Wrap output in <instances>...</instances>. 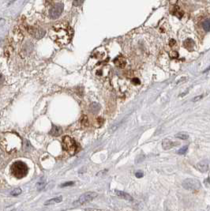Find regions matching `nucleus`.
I'll return each instance as SVG.
<instances>
[{"label": "nucleus", "mask_w": 210, "mask_h": 211, "mask_svg": "<svg viewBox=\"0 0 210 211\" xmlns=\"http://www.w3.org/2000/svg\"><path fill=\"white\" fill-rule=\"evenodd\" d=\"M50 37L59 45H67L73 37L72 29L65 23H59L55 25L49 32Z\"/></svg>", "instance_id": "nucleus-1"}, {"label": "nucleus", "mask_w": 210, "mask_h": 211, "mask_svg": "<svg viewBox=\"0 0 210 211\" xmlns=\"http://www.w3.org/2000/svg\"><path fill=\"white\" fill-rule=\"evenodd\" d=\"M11 172L12 174L18 179L24 178L29 172V168L27 164L22 161H16L11 165Z\"/></svg>", "instance_id": "nucleus-2"}, {"label": "nucleus", "mask_w": 210, "mask_h": 211, "mask_svg": "<svg viewBox=\"0 0 210 211\" xmlns=\"http://www.w3.org/2000/svg\"><path fill=\"white\" fill-rule=\"evenodd\" d=\"M62 146L64 150L70 155H74L77 152V144L75 141L70 136H64L62 138Z\"/></svg>", "instance_id": "nucleus-3"}, {"label": "nucleus", "mask_w": 210, "mask_h": 211, "mask_svg": "<svg viewBox=\"0 0 210 211\" xmlns=\"http://www.w3.org/2000/svg\"><path fill=\"white\" fill-rule=\"evenodd\" d=\"M182 187L183 188L189 190V191H197L201 187V183L197 179H186L182 182Z\"/></svg>", "instance_id": "nucleus-4"}, {"label": "nucleus", "mask_w": 210, "mask_h": 211, "mask_svg": "<svg viewBox=\"0 0 210 211\" xmlns=\"http://www.w3.org/2000/svg\"><path fill=\"white\" fill-rule=\"evenodd\" d=\"M97 196V194L96 192H86L85 194H83L81 196L79 197V198L77 199V201H76L74 204H79V205H83L85 204L87 202H91L92 200H93Z\"/></svg>", "instance_id": "nucleus-5"}, {"label": "nucleus", "mask_w": 210, "mask_h": 211, "mask_svg": "<svg viewBox=\"0 0 210 211\" xmlns=\"http://www.w3.org/2000/svg\"><path fill=\"white\" fill-rule=\"evenodd\" d=\"M62 11H63V6L60 3H57L50 9L49 16L51 19H56L62 14Z\"/></svg>", "instance_id": "nucleus-6"}, {"label": "nucleus", "mask_w": 210, "mask_h": 211, "mask_svg": "<svg viewBox=\"0 0 210 211\" xmlns=\"http://www.w3.org/2000/svg\"><path fill=\"white\" fill-rule=\"evenodd\" d=\"M196 168L201 172H206L209 168V163L208 161H202L197 164Z\"/></svg>", "instance_id": "nucleus-7"}, {"label": "nucleus", "mask_w": 210, "mask_h": 211, "mask_svg": "<svg viewBox=\"0 0 210 211\" xmlns=\"http://www.w3.org/2000/svg\"><path fill=\"white\" fill-rule=\"evenodd\" d=\"M114 63L118 67H120V68H124L126 64H127V61H126L125 58L123 56H118L114 60Z\"/></svg>", "instance_id": "nucleus-8"}, {"label": "nucleus", "mask_w": 210, "mask_h": 211, "mask_svg": "<svg viewBox=\"0 0 210 211\" xmlns=\"http://www.w3.org/2000/svg\"><path fill=\"white\" fill-rule=\"evenodd\" d=\"M176 145H179V143H175L174 142L169 139H164L162 142V147L164 150H170L171 148H172V146H175Z\"/></svg>", "instance_id": "nucleus-9"}, {"label": "nucleus", "mask_w": 210, "mask_h": 211, "mask_svg": "<svg viewBox=\"0 0 210 211\" xmlns=\"http://www.w3.org/2000/svg\"><path fill=\"white\" fill-rule=\"evenodd\" d=\"M171 14L173 15H175L178 18H181L183 15V12L179 9V7H175V6L172 7V10L171 11Z\"/></svg>", "instance_id": "nucleus-10"}, {"label": "nucleus", "mask_w": 210, "mask_h": 211, "mask_svg": "<svg viewBox=\"0 0 210 211\" xmlns=\"http://www.w3.org/2000/svg\"><path fill=\"white\" fill-rule=\"evenodd\" d=\"M183 45H184V47H185L187 50L191 51V50H193V47H194V42H193V40H191V39H186V40L184 41Z\"/></svg>", "instance_id": "nucleus-11"}, {"label": "nucleus", "mask_w": 210, "mask_h": 211, "mask_svg": "<svg viewBox=\"0 0 210 211\" xmlns=\"http://www.w3.org/2000/svg\"><path fill=\"white\" fill-rule=\"evenodd\" d=\"M116 194H117L119 197H120V198H123V199L129 200V201H132V200H133L132 197H131L130 194H128L127 193H126V192L120 191H116Z\"/></svg>", "instance_id": "nucleus-12"}, {"label": "nucleus", "mask_w": 210, "mask_h": 211, "mask_svg": "<svg viewBox=\"0 0 210 211\" xmlns=\"http://www.w3.org/2000/svg\"><path fill=\"white\" fill-rule=\"evenodd\" d=\"M33 34L34 35V37H35L36 39H40V38H42V37L44 36V34H45V31H44V30H42V29H36L33 30Z\"/></svg>", "instance_id": "nucleus-13"}, {"label": "nucleus", "mask_w": 210, "mask_h": 211, "mask_svg": "<svg viewBox=\"0 0 210 211\" xmlns=\"http://www.w3.org/2000/svg\"><path fill=\"white\" fill-rule=\"evenodd\" d=\"M51 135H52L53 136H59L61 135L62 133V129L59 127H57V126H53L52 127V129L51 131Z\"/></svg>", "instance_id": "nucleus-14"}, {"label": "nucleus", "mask_w": 210, "mask_h": 211, "mask_svg": "<svg viewBox=\"0 0 210 211\" xmlns=\"http://www.w3.org/2000/svg\"><path fill=\"white\" fill-rule=\"evenodd\" d=\"M62 201V197L60 196V197L54 198H51V199L45 202V205H49V204H52V203H59V202H61Z\"/></svg>", "instance_id": "nucleus-15"}, {"label": "nucleus", "mask_w": 210, "mask_h": 211, "mask_svg": "<svg viewBox=\"0 0 210 211\" xmlns=\"http://www.w3.org/2000/svg\"><path fill=\"white\" fill-rule=\"evenodd\" d=\"M203 29L205 32H210V18L206 19L203 22Z\"/></svg>", "instance_id": "nucleus-16"}, {"label": "nucleus", "mask_w": 210, "mask_h": 211, "mask_svg": "<svg viewBox=\"0 0 210 211\" xmlns=\"http://www.w3.org/2000/svg\"><path fill=\"white\" fill-rule=\"evenodd\" d=\"M175 138H180V139H182V140H186V139H187L189 138V135L186 133L180 132V133L175 135Z\"/></svg>", "instance_id": "nucleus-17"}, {"label": "nucleus", "mask_w": 210, "mask_h": 211, "mask_svg": "<svg viewBox=\"0 0 210 211\" xmlns=\"http://www.w3.org/2000/svg\"><path fill=\"white\" fill-rule=\"evenodd\" d=\"M21 193H22V189H21V188H19V187H18V188H15V189H14V190L11 191V194H12V195H14V196L19 195V194H21Z\"/></svg>", "instance_id": "nucleus-18"}, {"label": "nucleus", "mask_w": 210, "mask_h": 211, "mask_svg": "<svg viewBox=\"0 0 210 211\" xmlns=\"http://www.w3.org/2000/svg\"><path fill=\"white\" fill-rule=\"evenodd\" d=\"M187 150H188V146H183L182 148H181L180 150H178V154H180V155L185 154V153L187 151Z\"/></svg>", "instance_id": "nucleus-19"}, {"label": "nucleus", "mask_w": 210, "mask_h": 211, "mask_svg": "<svg viewBox=\"0 0 210 211\" xmlns=\"http://www.w3.org/2000/svg\"><path fill=\"white\" fill-rule=\"evenodd\" d=\"M44 185H45V183H44L42 180H40V181L37 183V184H36V186H37V190H38V191H41V190L44 187Z\"/></svg>", "instance_id": "nucleus-20"}, {"label": "nucleus", "mask_w": 210, "mask_h": 211, "mask_svg": "<svg viewBox=\"0 0 210 211\" xmlns=\"http://www.w3.org/2000/svg\"><path fill=\"white\" fill-rule=\"evenodd\" d=\"M169 55H170V57L172 58V59H176V58L178 57V53L177 52H175V51H172V52H170Z\"/></svg>", "instance_id": "nucleus-21"}, {"label": "nucleus", "mask_w": 210, "mask_h": 211, "mask_svg": "<svg viewBox=\"0 0 210 211\" xmlns=\"http://www.w3.org/2000/svg\"><path fill=\"white\" fill-rule=\"evenodd\" d=\"M74 183L72 182V181H70V182H66V183H62L60 187H68V186H72Z\"/></svg>", "instance_id": "nucleus-22"}, {"label": "nucleus", "mask_w": 210, "mask_h": 211, "mask_svg": "<svg viewBox=\"0 0 210 211\" xmlns=\"http://www.w3.org/2000/svg\"><path fill=\"white\" fill-rule=\"evenodd\" d=\"M203 97V95H200V96H195L194 98H193L192 99V101L193 102H197V101H198V100H200L201 98Z\"/></svg>", "instance_id": "nucleus-23"}, {"label": "nucleus", "mask_w": 210, "mask_h": 211, "mask_svg": "<svg viewBox=\"0 0 210 211\" xmlns=\"http://www.w3.org/2000/svg\"><path fill=\"white\" fill-rule=\"evenodd\" d=\"M132 82H133V83H134L135 85H140V84H141V81H140V80H139L138 78H134V79L132 80Z\"/></svg>", "instance_id": "nucleus-24"}, {"label": "nucleus", "mask_w": 210, "mask_h": 211, "mask_svg": "<svg viewBox=\"0 0 210 211\" xmlns=\"http://www.w3.org/2000/svg\"><path fill=\"white\" fill-rule=\"evenodd\" d=\"M143 175H144V174H143V172H136V173H135V176H136V177H137V178H138V179H139V178H141V177L143 176Z\"/></svg>", "instance_id": "nucleus-25"}, {"label": "nucleus", "mask_w": 210, "mask_h": 211, "mask_svg": "<svg viewBox=\"0 0 210 211\" xmlns=\"http://www.w3.org/2000/svg\"><path fill=\"white\" fill-rule=\"evenodd\" d=\"M175 43H176V42H175V40H171L170 42H169V45H170L171 47H173V46L175 44Z\"/></svg>", "instance_id": "nucleus-26"}, {"label": "nucleus", "mask_w": 210, "mask_h": 211, "mask_svg": "<svg viewBox=\"0 0 210 211\" xmlns=\"http://www.w3.org/2000/svg\"><path fill=\"white\" fill-rule=\"evenodd\" d=\"M3 81H4V77L2 74H0V85L3 84Z\"/></svg>", "instance_id": "nucleus-27"}, {"label": "nucleus", "mask_w": 210, "mask_h": 211, "mask_svg": "<svg viewBox=\"0 0 210 211\" xmlns=\"http://www.w3.org/2000/svg\"><path fill=\"white\" fill-rule=\"evenodd\" d=\"M170 3H171V4L174 5V4H175V3H177V0H171Z\"/></svg>", "instance_id": "nucleus-28"}, {"label": "nucleus", "mask_w": 210, "mask_h": 211, "mask_svg": "<svg viewBox=\"0 0 210 211\" xmlns=\"http://www.w3.org/2000/svg\"><path fill=\"white\" fill-rule=\"evenodd\" d=\"M208 70H210V66H208L206 70H204L203 71V73H206V72H208Z\"/></svg>", "instance_id": "nucleus-29"}]
</instances>
